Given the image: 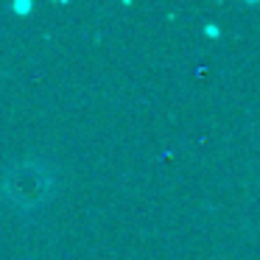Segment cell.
<instances>
[{
	"instance_id": "cell-1",
	"label": "cell",
	"mask_w": 260,
	"mask_h": 260,
	"mask_svg": "<svg viewBox=\"0 0 260 260\" xmlns=\"http://www.w3.org/2000/svg\"><path fill=\"white\" fill-rule=\"evenodd\" d=\"M204 34H207V37H221V31L215 28V25H207V28H204Z\"/></svg>"
}]
</instances>
